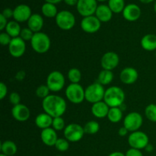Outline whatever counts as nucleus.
I'll list each match as a JSON object with an SVG mask.
<instances>
[{"instance_id":"obj_1","label":"nucleus","mask_w":156,"mask_h":156,"mask_svg":"<svg viewBox=\"0 0 156 156\" xmlns=\"http://www.w3.org/2000/svg\"><path fill=\"white\" fill-rule=\"evenodd\" d=\"M42 108L44 112L53 118L62 117L67 109V104L65 99L56 94H50L42 101Z\"/></svg>"},{"instance_id":"obj_2","label":"nucleus","mask_w":156,"mask_h":156,"mask_svg":"<svg viewBox=\"0 0 156 156\" xmlns=\"http://www.w3.org/2000/svg\"><path fill=\"white\" fill-rule=\"evenodd\" d=\"M125 93L118 86H111L105 90L104 101L110 108H120L125 101Z\"/></svg>"},{"instance_id":"obj_3","label":"nucleus","mask_w":156,"mask_h":156,"mask_svg":"<svg viewBox=\"0 0 156 156\" xmlns=\"http://www.w3.org/2000/svg\"><path fill=\"white\" fill-rule=\"evenodd\" d=\"M30 45L34 51L39 54L46 53L50 48L51 41L48 35L44 32L34 33L33 38L30 41Z\"/></svg>"},{"instance_id":"obj_4","label":"nucleus","mask_w":156,"mask_h":156,"mask_svg":"<svg viewBox=\"0 0 156 156\" xmlns=\"http://www.w3.org/2000/svg\"><path fill=\"white\" fill-rule=\"evenodd\" d=\"M105 88L98 82H94L88 85L85 89V101L91 104H95L97 102L104 101L105 94Z\"/></svg>"},{"instance_id":"obj_5","label":"nucleus","mask_w":156,"mask_h":156,"mask_svg":"<svg viewBox=\"0 0 156 156\" xmlns=\"http://www.w3.org/2000/svg\"><path fill=\"white\" fill-rule=\"evenodd\" d=\"M65 94L69 101L75 105L82 103L85 98V89L80 84L71 83L66 88Z\"/></svg>"},{"instance_id":"obj_6","label":"nucleus","mask_w":156,"mask_h":156,"mask_svg":"<svg viewBox=\"0 0 156 156\" xmlns=\"http://www.w3.org/2000/svg\"><path fill=\"white\" fill-rule=\"evenodd\" d=\"M66 83L65 76L61 72L55 70L49 73L46 80V85L52 92H59L62 88Z\"/></svg>"},{"instance_id":"obj_7","label":"nucleus","mask_w":156,"mask_h":156,"mask_svg":"<svg viewBox=\"0 0 156 156\" xmlns=\"http://www.w3.org/2000/svg\"><path fill=\"white\" fill-rule=\"evenodd\" d=\"M56 24L62 30H69L76 24V17L71 12L62 10L58 12L55 18Z\"/></svg>"},{"instance_id":"obj_8","label":"nucleus","mask_w":156,"mask_h":156,"mask_svg":"<svg viewBox=\"0 0 156 156\" xmlns=\"http://www.w3.org/2000/svg\"><path fill=\"white\" fill-rule=\"evenodd\" d=\"M128 144L133 149L139 150L145 149L149 144V136L143 131L138 130L133 132L128 136Z\"/></svg>"},{"instance_id":"obj_9","label":"nucleus","mask_w":156,"mask_h":156,"mask_svg":"<svg viewBox=\"0 0 156 156\" xmlns=\"http://www.w3.org/2000/svg\"><path fill=\"white\" fill-rule=\"evenodd\" d=\"M83 126L78 123H69L66 126L63 130L64 138L70 143L79 142L85 135Z\"/></svg>"},{"instance_id":"obj_10","label":"nucleus","mask_w":156,"mask_h":156,"mask_svg":"<svg viewBox=\"0 0 156 156\" xmlns=\"http://www.w3.org/2000/svg\"><path fill=\"white\" fill-rule=\"evenodd\" d=\"M143 123V116L138 112H130L123 119V126L130 133L138 131Z\"/></svg>"},{"instance_id":"obj_11","label":"nucleus","mask_w":156,"mask_h":156,"mask_svg":"<svg viewBox=\"0 0 156 156\" xmlns=\"http://www.w3.org/2000/svg\"><path fill=\"white\" fill-rule=\"evenodd\" d=\"M97 0H79L76 5L77 12L83 18L95 14L98 8Z\"/></svg>"},{"instance_id":"obj_12","label":"nucleus","mask_w":156,"mask_h":156,"mask_svg":"<svg viewBox=\"0 0 156 156\" xmlns=\"http://www.w3.org/2000/svg\"><path fill=\"white\" fill-rule=\"evenodd\" d=\"M101 27V22L95 15L85 17L81 21V28L88 34H94L98 31Z\"/></svg>"},{"instance_id":"obj_13","label":"nucleus","mask_w":156,"mask_h":156,"mask_svg":"<svg viewBox=\"0 0 156 156\" xmlns=\"http://www.w3.org/2000/svg\"><path fill=\"white\" fill-rule=\"evenodd\" d=\"M119 63H120V57L118 54L114 51L107 52L101 59V66L102 69L112 71L118 66Z\"/></svg>"},{"instance_id":"obj_14","label":"nucleus","mask_w":156,"mask_h":156,"mask_svg":"<svg viewBox=\"0 0 156 156\" xmlns=\"http://www.w3.org/2000/svg\"><path fill=\"white\" fill-rule=\"evenodd\" d=\"M9 52L12 56L15 58H20L24 54L26 51V44L24 40L20 37L12 38L9 44Z\"/></svg>"},{"instance_id":"obj_15","label":"nucleus","mask_w":156,"mask_h":156,"mask_svg":"<svg viewBox=\"0 0 156 156\" xmlns=\"http://www.w3.org/2000/svg\"><path fill=\"white\" fill-rule=\"evenodd\" d=\"M14 10L13 18L18 23L25 22L28 21L32 15L31 9L27 5L21 4L17 5Z\"/></svg>"},{"instance_id":"obj_16","label":"nucleus","mask_w":156,"mask_h":156,"mask_svg":"<svg viewBox=\"0 0 156 156\" xmlns=\"http://www.w3.org/2000/svg\"><path fill=\"white\" fill-rule=\"evenodd\" d=\"M123 16L125 20L128 21H136L140 18L141 16V9L136 4H128L125 6L124 9L123 11Z\"/></svg>"},{"instance_id":"obj_17","label":"nucleus","mask_w":156,"mask_h":156,"mask_svg":"<svg viewBox=\"0 0 156 156\" xmlns=\"http://www.w3.org/2000/svg\"><path fill=\"white\" fill-rule=\"evenodd\" d=\"M12 115L15 120L18 122H25L30 118V109L26 105L19 104L13 106L12 109Z\"/></svg>"},{"instance_id":"obj_18","label":"nucleus","mask_w":156,"mask_h":156,"mask_svg":"<svg viewBox=\"0 0 156 156\" xmlns=\"http://www.w3.org/2000/svg\"><path fill=\"white\" fill-rule=\"evenodd\" d=\"M139 78V73L133 67H126L120 73V80L125 85H132L135 83Z\"/></svg>"},{"instance_id":"obj_19","label":"nucleus","mask_w":156,"mask_h":156,"mask_svg":"<svg viewBox=\"0 0 156 156\" xmlns=\"http://www.w3.org/2000/svg\"><path fill=\"white\" fill-rule=\"evenodd\" d=\"M56 131L52 127L43 129L41 133V140L44 145L47 146H55L56 141L58 140Z\"/></svg>"},{"instance_id":"obj_20","label":"nucleus","mask_w":156,"mask_h":156,"mask_svg":"<svg viewBox=\"0 0 156 156\" xmlns=\"http://www.w3.org/2000/svg\"><path fill=\"white\" fill-rule=\"evenodd\" d=\"M110 108H111L104 101H99L95 104H93L92 106H91V114L96 118L103 119L108 117Z\"/></svg>"},{"instance_id":"obj_21","label":"nucleus","mask_w":156,"mask_h":156,"mask_svg":"<svg viewBox=\"0 0 156 156\" xmlns=\"http://www.w3.org/2000/svg\"><path fill=\"white\" fill-rule=\"evenodd\" d=\"M27 22V27L30 29L34 33L41 32L44 27V18L40 14H32Z\"/></svg>"},{"instance_id":"obj_22","label":"nucleus","mask_w":156,"mask_h":156,"mask_svg":"<svg viewBox=\"0 0 156 156\" xmlns=\"http://www.w3.org/2000/svg\"><path fill=\"white\" fill-rule=\"evenodd\" d=\"M95 16L101 22H108L113 17V12L107 5H99L95 12Z\"/></svg>"},{"instance_id":"obj_23","label":"nucleus","mask_w":156,"mask_h":156,"mask_svg":"<svg viewBox=\"0 0 156 156\" xmlns=\"http://www.w3.org/2000/svg\"><path fill=\"white\" fill-rule=\"evenodd\" d=\"M53 118L47 113H41L35 117L34 123L38 128L43 130V129H47L52 126Z\"/></svg>"},{"instance_id":"obj_24","label":"nucleus","mask_w":156,"mask_h":156,"mask_svg":"<svg viewBox=\"0 0 156 156\" xmlns=\"http://www.w3.org/2000/svg\"><path fill=\"white\" fill-rule=\"evenodd\" d=\"M140 44L143 50L146 51H156V34H147L142 37Z\"/></svg>"},{"instance_id":"obj_25","label":"nucleus","mask_w":156,"mask_h":156,"mask_svg":"<svg viewBox=\"0 0 156 156\" xmlns=\"http://www.w3.org/2000/svg\"><path fill=\"white\" fill-rule=\"evenodd\" d=\"M0 149L2 154H4L7 156H13L17 153L18 147L14 142L11 140H5L1 143Z\"/></svg>"},{"instance_id":"obj_26","label":"nucleus","mask_w":156,"mask_h":156,"mask_svg":"<svg viewBox=\"0 0 156 156\" xmlns=\"http://www.w3.org/2000/svg\"><path fill=\"white\" fill-rule=\"evenodd\" d=\"M21 29L22 28H21L19 23L14 20V21H10L8 22L7 26L5 27V32L11 37L15 38L20 36Z\"/></svg>"},{"instance_id":"obj_27","label":"nucleus","mask_w":156,"mask_h":156,"mask_svg":"<svg viewBox=\"0 0 156 156\" xmlns=\"http://www.w3.org/2000/svg\"><path fill=\"white\" fill-rule=\"evenodd\" d=\"M113 79H114V73L112 71L106 69H102L101 71L99 73L98 76V83L102 85L103 86L105 85H108L112 82Z\"/></svg>"},{"instance_id":"obj_28","label":"nucleus","mask_w":156,"mask_h":156,"mask_svg":"<svg viewBox=\"0 0 156 156\" xmlns=\"http://www.w3.org/2000/svg\"><path fill=\"white\" fill-rule=\"evenodd\" d=\"M41 12L43 15L47 18H56L58 14L57 8L56 5L52 4V3L45 2L41 7Z\"/></svg>"},{"instance_id":"obj_29","label":"nucleus","mask_w":156,"mask_h":156,"mask_svg":"<svg viewBox=\"0 0 156 156\" xmlns=\"http://www.w3.org/2000/svg\"><path fill=\"white\" fill-rule=\"evenodd\" d=\"M107 117L111 123H119L123 118V111L120 108H111Z\"/></svg>"},{"instance_id":"obj_30","label":"nucleus","mask_w":156,"mask_h":156,"mask_svg":"<svg viewBox=\"0 0 156 156\" xmlns=\"http://www.w3.org/2000/svg\"><path fill=\"white\" fill-rule=\"evenodd\" d=\"M108 6L113 13L119 14L123 12L125 8L124 0H108Z\"/></svg>"},{"instance_id":"obj_31","label":"nucleus","mask_w":156,"mask_h":156,"mask_svg":"<svg viewBox=\"0 0 156 156\" xmlns=\"http://www.w3.org/2000/svg\"><path fill=\"white\" fill-rule=\"evenodd\" d=\"M85 134L88 135H94L100 129V124L95 120H90L87 122L83 126Z\"/></svg>"},{"instance_id":"obj_32","label":"nucleus","mask_w":156,"mask_h":156,"mask_svg":"<svg viewBox=\"0 0 156 156\" xmlns=\"http://www.w3.org/2000/svg\"><path fill=\"white\" fill-rule=\"evenodd\" d=\"M68 79L71 83L79 84L82 79V73L77 68H72L68 72Z\"/></svg>"},{"instance_id":"obj_33","label":"nucleus","mask_w":156,"mask_h":156,"mask_svg":"<svg viewBox=\"0 0 156 156\" xmlns=\"http://www.w3.org/2000/svg\"><path fill=\"white\" fill-rule=\"evenodd\" d=\"M145 115L146 118L151 122L156 123V105L149 104L145 108Z\"/></svg>"},{"instance_id":"obj_34","label":"nucleus","mask_w":156,"mask_h":156,"mask_svg":"<svg viewBox=\"0 0 156 156\" xmlns=\"http://www.w3.org/2000/svg\"><path fill=\"white\" fill-rule=\"evenodd\" d=\"M50 90L47 87V85H41L37 88L36 91H35V94H36L37 97L39 98H41L44 100L47 97L50 95Z\"/></svg>"},{"instance_id":"obj_35","label":"nucleus","mask_w":156,"mask_h":156,"mask_svg":"<svg viewBox=\"0 0 156 156\" xmlns=\"http://www.w3.org/2000/svg\"><path fill=\"white\" fill-rule=\"evenodd\" d=\"M66 123L64 119L62 117H54L53 120V123H52L51 127L54 129L56 131L64 130L66 128Z\"/></svg>"},{"instance_id":"obj_36","label":"nucleus","mask_w":156,"mask_h":156,"mask_svg":"<svg viewBox=\"0 0 156 156\" xmlns=\"http://www.w3.org/2000/svg\"><path fill=\"white\" fill-rule=\"evenodd\" d=\"M55 147L59 152H66L69 148V142L66 138H59L55 144Z\"/></svg>"},{"instance_id":"obj_37","label":"nucleus","mask_w":156,"mask_h":156,"mask_svg":"<svg viewBox=\"0 0 156 156\" xmlns=\"http://www.w3.org/2000/svg\"><path fill=\"white\" fill-rule=\"evenodd\" d=\"M34 34V33L29 27H24V28L21 29L19 37L24 41H30L33 38Z\"/></svg>"},{"instance_id":"obj_38","label":"nucleus","mask_w":156,"mask_h":156,"mask_svg":"<svg viewBox=\"0 0 156 156\" xmlns=\"http://www.w3.org/2000/svg\"><path fill=\"white\" fill-rule=\"evenodd\" d=\"M9 102L13 106L21 104V96L18 92H12L9 97Z\"/></svg>"},{"instance_id":"obj_39","label":"nucleus","mask_w":156,"mask_h":156,"mask_svg":"<svg viewBox=\"0 0 156 156\" xmlns=\"http://www.w3.org/2000/svg\"><path fill=\"white\" fill-rule=\"evenodd\" d=\"M12 38L6 32H2L0 34V44L2 46H9Z\"/></svg>"},{"instance_id":"obj_40","label":"nucleus","mask_w":156,"mask_h":156,"mask_svg":"<svg viewBox=\"0 0 156 156\" xmlns=\"http://www.w3.org/2000/svg\"><path fill=\"white\" fill-rule=\"evenodd\" d=\"M125 155L126 156H143V152H141V150L130 148V149H128V150L126 151V152L125 153Z\"/></svg>"},{"instance_id":"obj_41","label":"nucleus","mask_w":156,"mask_h":156,"mask_svg":"<svg viewBox=\"0 0 156 156\" xmlns=\"http://www.w3.org/2000/svg\"><path fill=\"white\" fill-rule=\"evenodd\" d=\"M8 94V88L4 82H0V99L3 100Z\"/></svg>"},{"instance_id":"obj_42","label":"nucleus","mask_w":156,"mask_h":156,"mask_svg":"<svg viewBox=\"0 0 156 156\" xmlns=\"http://www.w3.org/2000/svg\"><path fill=\"white\" fill-rule=\"evenodd\" d=\"M1 14L5 17V18L9 19V18H13L14 10H12V9H10V8H5V9H3L2 12Z\"/></svg>"},{"instance_id":"obj_43","label":"nucleus","mask_w":156,"mask_h":156,"mask_svg":"<svg viewBox=\"0 0 156 156\" xmlns=\"http://www.w3.org/2000/svg\"><path fill=\"white\" fill-rule=\"evenodd\" d=\"M7 20V18H5L2 14H0V30H5V27L9 22Z\"/></svg>"},{"instance_id":"obj_44","label":"nucleus","mask_w":156,"mask_h":156,"mask_svg":"<svg viewBox=\"0 0 156 156\" xmlns=\"http://www.w3.org/2000/svg\"><path fill=\"white\" fill-rule=\"evenodd\" d=\"M128 133H129L128 129L123 126L122 127H120V129H119L118 135L120 136H126L128 134Z\"/></svg>"},{"instance_id":"obj_45","label":"nucleus","mask_w":156,"mask_h":156,"mask_svg":"<svg viewBox=\"0 0 156 156\" xmlns=\"http://www.w3.org/2000/svg\"><path fill=\"white\" fill-rule=\"evenodd\" d=\"M64 2L66 5L69 6H74L77 5V3L79 2V0H63Z\"/></svg>"},{"instance_id":"obj_46","label":"nucleus","mask_w":156,"mask_h":156,"mask_svg":"<svg viewBox=\"0 0 156 156\" xmlns=\"http://www.w3.org/2000/svg\"><path fill=\"white\" fill-rule=\"evenodd\" d=\"M25 77V72L24 71H20L17 73L16 75V79L18 80H22Z\"/></svg>"},{"instance_id":"obj_47","label":"nucleus","mask_w":156,"mask_h":156,"mask_svg":"<svg viewBox=\"0 0 156 156\" xmlns=\"http://www.w3.org/2000/svg\"><path fill=\"white\" fill-rule=\"evenodd\" d=\"M108 156H126L125 154H123V152H111Z\"/></svg>"},{"instance_id":"obj_48","label":"nucleus","mask_w":156,"mask_h":156,"mask_svg":"<svg viewBox=\"0 0 156 156\" xmlns=\"http://www.w3.org/2000/svg\"><path fill=\"white\" fill-rule=\"evenodd\" d=\"M146 152H152V151H153V149H154V148H153V146H152V145H151L150 143H149V145H148L147 146H146Z\"/></svg>"},{"instance_id":"obj_49","label":"nucleus","mask_w":156,"mask_h":156,"mask_svg":"<svg viewBox=\"0 0 156 156\" xmlns=\"http://www.w3.org/2000/svg\"><path fill=\"white\" fill-rule=\"evenodd\" d=\"M46 2H49V3H52V4H58V3L60 2L61 1H63V0H45Z\"/></svg>"},{"instance_id":"obj_50","label":"nucleus","mask_w":156,"mask_h":156,"mask_svg":"<svg viewBox=\"0 0 156 156\" xmlns=\"http://www.w3.org/2000/svg\"><path fill=\"white\" fill-rule=\"evenodd\" d=\"M153 1H155V0H140V2L143 3V4H149Z\"/></svg>"},{"instance_id":"obj_51","label":"nucleus","mask_w":156,"mask_h":156,"mask_svg":"<svg viewBox=\"0 0 156 156\" xmlns=\"http://www.w3.org/2000/svg\"><path fill=\"white\" fill-rule=\"evenodd\" d=\"M154 11H155V12L156 13V1L155 2V4H154Z\"/></svg>"},{"instance_id":"obj_52","label":"nucleus","mask_w":156,"mask_h":156,"mask_svg":"<svg viewBox=\"0 0 156 156\" xmlns=\"http://www.w3.org/2000/svg\"><path fill=\"white\" fill-rule=\"evenodd\" d=\"M98 2H105V1H108V0H97Z\"/></svg>"},{"instance_id":"obj_53","label":"nucleus","mask_w":156,"mask_h":156,"mask_svg":"<svg viewBox=\"0 0 156 156\" xmlns=\"http://www.w3.org/2000/svg\"><path fill=\"white\" fill-rule=\"evenodd\" d=\"M0 156H7V155H4V154H2L1 153V155H0Z\"/></svg>"},{"instance_id":"obj_54","label":"nucleus","mask_w":156,"mask_h":156,"mask_svg":"<svg viewBox=\"0 0 156 156\" xmlns=\"http://www.w3.org/2000/svg\"><path fill=\"white\" fill-rule=\"evenodd\" d=\"M155 59H156V51H155Z\"/></svg>"},{"instance_id":"obj_55","label":"nucleus","mask_w":156,"mask_h":156,"mask_svg":"<svg viewBox=\"0 0 156 156\" xmlns=\"http://www.w3.org/2000/svg\"><path fill=\"white\" fill-rule=\"evenodd\" d=\"M56 156H62V155H56Z\"/></svg>"}]
</instances>
